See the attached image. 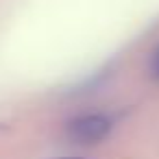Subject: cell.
<instances>
[{
	"instance_id": "1",
	"label": "cell",
	"mask_w": 159,
	"mask_h": 159,
	"mask_svg": "<svg viewBox=\"0 0 159 159\" xmlns=\"http://www.w3.org/2000/svg\"><path fill=\"white\" fill-rule=\"evenodd\" d=\"M111 131V120L100 113H87L81 118H74L68 124V135L79 144H96L105 139Z\"/></svg>"
},
{
	"instance_id": "2",
	"label": "cell",
	"mask_w": 159,
	"mask_h": 159,
	"mask_svg": "<svg viewBox=\"0 0 159 159\" xmlns=\"http://www.w3.org/2000/svg\"><path fill=\"white\" fill-rule=\"evenodd\" d=\"M150 72H152L155 79H159V46H157V50L152 52V59H150Z\"/></svg>"
},
{
	"instance_id": "3",
	"label": "cell",
	"mask_w": 159,
	"mask_h": 159,
	"mask_svg": "<svg viewBox=\"0 0 159 159\" xmlns=\"http://www.w3.org/2000/svg\"><path fill=\"white\" fill-rule=\"evenodd\" d=\"M63 159H72V157H63Z\"/></svg>"
}]
</instances>
